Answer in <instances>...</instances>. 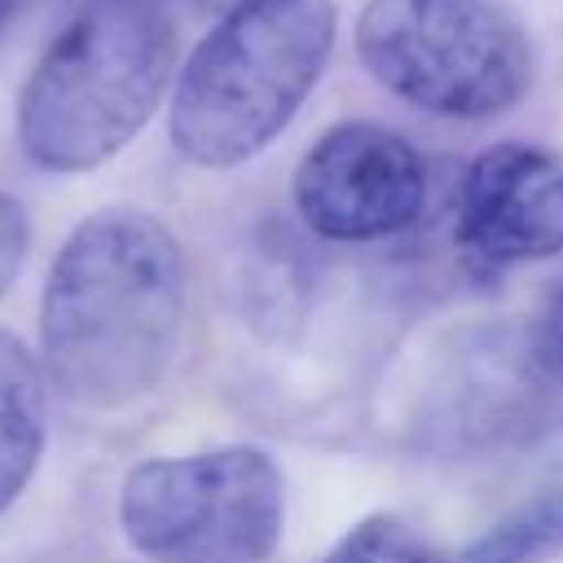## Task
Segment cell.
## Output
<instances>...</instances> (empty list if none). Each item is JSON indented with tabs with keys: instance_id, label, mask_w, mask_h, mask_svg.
Here are the masks:
<instances>
[{
	"instance_id": "ba28073f",
	"label": "cell",
	"mask_w": 563,
	"mask_h": 563,
	"mask_svg": "<svg viewBox=\"0 0 563 563\" xmlns=\"http://www.w3.org/2000/svg\"><path fill=\"white\" fill-rule=\"evenodd\" d=\"M44 453V374L35 356L0 330V515L26 493Z\"/></svg>"
},
{
	"instance_id": "3957f363",
	"label": "cell",
	"mask_w": 563,
	"mask_h": 563,
	"mask_svg": "<svg viewBox=\"0 0 563 563\" xmlns=\"http://www.w3.org/2000/svg\"><path fill=\"white\" fill-rule=\"evenodd\" d=\"M334 26L330 0H251L224 13L176 79L172 145L198 167L255 158L317 88Z\"/></svg>"
},
{
	"instance_id": "8992f818",
	"label": "cell",
	"mask_w": 563,
	"mask_h": 563,
	"mask_svg": "<svg viewBox=\"0 0 563 563\" xmlns=\"http://www.w3.org/2000/svg\"><path fill=\"white\" fill-rule=\"evenodd\" d=\"M295 207L330 242L391 238L418 224L427 207V163L383 123H339L303 154Z\"/></svg>"
},
{
	"instance_id": "8fae6325",
	"label": "cell",
	"mask_w": 563,
	"mask_h": 563,
	"mask_svg": "<svg viewBox=\"0 0 563 563\" xmlns=\"http://www.w3.org/2000/svg\"><path fill=\"white\" fill-rule=\"evenodd\" d=\"M528 352H532L537 369H541L554 387H563V282L554 286V295L545 299L537 325L528 330Z\"/></svg>"
},
{
	"instance_id": "277c9868",
	"label": "cell",
	"mask_w": 563,
	"mask_h": 563,
	"mask_svg": "<svg viewBox=\"0 0 563 563\" xmlns=\"http://www.w3.org/2000/svg\"><path fill=\"white\" fill-rule=\"evenodd\" d=\"M356 53L387 92L449 119L501 114L532 84V40L497 0H369Z\"/></svg>"
},
{
	"instance_id": "5b68a950",
	"label": "cell",
	"mask_w": 563,
	"mask_h": 563,
	"mask_svg": "<svg viewBox=\"0 0 563 563\" xmlns=\"http://www.w3.org/2000/svg\"><path fill=\"white\" fill-rule=\"evenodd\" d=\"M282 519V471L255 444L150 457L119 488V528L150 563H264Z\"/></svg>"
},
{
	"instance_id": "9c48e42d",
	"label": "cell",
	"mask_w": 563,
	"mask_h": 563,
	"mask_svg": "<svg viewBox=\"0 0 563 563\" xmlns=\"http://www.w3.org/2000/svg\"><path fill=\"white\" fill-rule=\"evenodd\" d=\"M559 550H563V479L537 488L523 506H515L493 528H484L462 550V563H545Z\"/></svg>"
},
{
	"instance_id": "30bf717a",
	"label": "cell",
	"mask_w": 563,
	"mask_h": 563,
	"mask_svg": "<svg viewBox=\"0 0 563 563\" xmlns=\"http://www.w3.org/2000/svg\"><path fill=\"white\" fill-rule=\"evenodd\" d=\"M325 563H444L422 537H413L405 523L374 515L365 523H356L330 554Z\"/></svg>"
},
{
	"instance_id": "4fadbf2b",
	"label": "cell",
	"mask_w": 563,
	"mask_h": 563,
	"mask_svg": "<svg viewBox=\"0 0 563 563\" xmlns=\"http://www.w3.org/2000/svg\"><path fill=\"white\" fill-rule=\"evenodd\" d=\"M202 9H211V13H233V9H242V4H251V0H198Z\"/></svg>"
},
{
	"instance_id": "6da1fadb",
	"label": "cell",
	"mask_w": 563,
	"mask_h": 563,
	"mask_svg": "<svg viewBox=\"0 0 563 563\" xmlns=\"http://www.w3.org/2000/svg\"><path fill=\"white\" fill-rule=\"evenodd\" d=\"M185 321V255L136 207L75 224L44 277L40 352L53 387L88 409H123L158 387Z\"/></svg>"
},
{
	"instance_id": "7c38bea8",
	"label": "cell",
	"mask_w": 563,
	"mask_h": 563,
	"mask_svg": "<svg viewBox=\"0 0 563 563\" xmlns=\"http://www.w3.org/2000/svg\"><path fill=\"white\" fill-rule=\"evenodd\" d=\"M26 238H31V229H26V211H22L9 194H0V295L9 290V282H13L18 268H22Z\"/></svg>"
},
{
	"instance_id": "52a82bcc",
	"label": "cell",
	"mask_w": 563,
	"mask_h": 563,
	"mask_svg": "<svg viewBox=\"0 0 563 563\" xmlns=\"http://www.w3.org/2000/svg\"><path fill=\"white\" fill-rule=\"evenodd\" d=\"M457 238L484 264H523L559 255L563 158L523 141L488 145L462 176Z\"/></svg>"
},
{
	"instance_id": "7a4b0ae2",
	"label": "cell",
	"mask_w": 563,
	"mask_h": 563,
	"mask_svg": "<svg viewBox=\"0 0 563 563\" xmlns=\"http://www.w3.org/2000/svg\"><path fill=\"white\" fill-rule=\"evenodd\" d=\"M176 66V26L158 0H92L35 62L18 101V141L44 172L114 158L154 114Z\"/></svg>"
},
{
	"instance_id": "5bb4252c",
	"label": "cell",
	"mask_w": 563,
	"mask_h": 563,
	"mask_svg": "<svg viewBox=\"0 0 563 563\" xmlns=\"http://www.w3.org/2000/svg\"><path fill=\"white\" fill-rule=\"evenodd\" d=\"M9 9H13V0H0V31H4V22H9Z\"/></svg>"
}]
</instances>
